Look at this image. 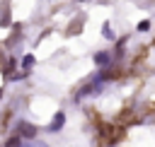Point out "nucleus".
Here are the masks:
<instances>
[{"instance_id": "nucleus-5", "label": "nucleus", "mask_w": 155, "mask_h": 147, "mask_svg": "<svg viewBox=\"0 0 155 147\" xmlns=\"http://www.w3.org/2000/svg\"><path fill=\"white\" fill-rule=\"evenodd\" d=\"M22 133H24V135H34V128H31V125H22Z\"/></svg>"}, {"instance_id": "nucleus-3", "label": "nucleus", "mask_w": 155, "mask_h": 147, "mask_svg": "<svg viewBox=\"0 0 155 147\" xmlns=\"http://www.w3.org/2000/svg\"><path fill=\"white\" fill-rule=\"evenodd\" d=\"M94 60H97L99 65H104V60L109 63V55H104V53H97V55H94Z\"/></svg>"}, {"instance_id": "nucleus-1", "label": "nucleus", "mask_w": 155, "mask_h": 147, "mask_svg": "<svg viewBox=\"0 0 155 147\" xmlns=\"http://www.w3.org/2000/svg\"><path fill=\"white\" fill-rule=\"evenodd\" d=\"M61 125H63V113L58 111V113H56V118H53V125H51V130H58Z\"/></svg>"}, {"instance_id": "nucleus-2", "label": "nucleus", "mask_w": 155, "mask_h": 147, "mask_svg": "<svg viewBox=\"0 0 155 147\" xmlns=\"http://www.w3.org/2000/svg\"><path fill=\"white\" fill-rule=\"evenodd\" d=\"M148 29H150V22H148V19L138 22V31H148Z\"/></svg>"}, {"instance_id": "nucleus-4", "label": "nucleus", "mask_w": 155, "mask_h": 147, "mask_svg": "<svg viewBox=\"0 0 155 147\" xmlns=\"http://www.w3.org/2000/svg\"><path fill=\"white\" fill-rule=\"evenodd\" d=\"M22 65H24V67H31V65H34V55H24Z\"/></svg>"}, {"instance_id": "nucleus-6", "label": "nucleus", "mask_w": 155, "mask_h": 147, "mask_svg": "<svg viewBox=\"0 0 155 147\" xmlns=\"http://www.w3.org/2000/svg\"><path fill=\"white\" fill-rule=\"evenodd\" d=\"M102 31H104V36H107V39H114V34H111V29H109V27H104Z\"/></svg>"}]
</instances>
